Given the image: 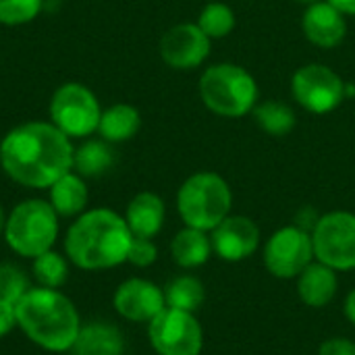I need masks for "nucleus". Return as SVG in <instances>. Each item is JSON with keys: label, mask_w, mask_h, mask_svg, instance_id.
Returning <instances> with one entry per match:
<instances>
[{"label": "nucleus", "mask_w": 355, "mask_h": 355, "mask_svg": "<svg viewBox=\"0 0 355 355\" xmlns=\"http://www.w3.org/2000/svg\"><path fill=\"white\" fill-rule=\"evenodd\" d=\"M73 144L48 121L12 127L0 141V166L8 179L29 189H48L73 171Z\"/></svg>", "instance_id": "nucleus-1"}, {"label": "nucleus", "mask_w": 355, "mask_h": 355, "mask_svg": "<svg viewBox=\"0 0 355 355\" xmlns=\"http://www.w3.org/2000/svg\"><path fill=\"white\" fill-rule=\"evenodd\" d=\"M133 233L110 208L81 212L64 235V256L81 270H108L127 262Z\"/></svg>", "instance_id": "nucleus-2"}, {"label": "nucleus", "mask_w": 355, "mask_h": 355, "mask_svg": "<svg viewBox=\"0 0 355 355\" xmlns=\"http://www.w3.org/2000/svg\"><path fill=\"white\" fill-rule=\"evenodd\" d=\"M17 327L37 347L50 354L71 352L81 331L75 304L60 291L31 287L15 306Z\"/></svg>", "instance_id": "nucleus-3"}, {"label": "nucleus", "mask_w": 355, "mask_h": 355, "mask_svg": "<svg viewBox=\"0 0 355 355\" xmlns=\"http://www.w3.org/2000/svg\"><path fill=\"white\" fill-rule=\"evenodd\" d=\"M58 220L60 216L48 200H23L6 214L4 241L17 256L33 260L54 248L60 231Z\"/></svg>", "instance_id": "nucleus-4"}, {"label": "nucleus", "mask_w": 355, "mask_h": 355, "mask_svg": "<svg viewBox=\"0 0 355 355\" xmlns=\"http://www.w3.org/2000/svg\"><path fill=\"white\" fill-rule=\"evenodd\" d=\"M229 183L216 173L191 175L177 193V210L185 227L212 231L218 227L231 210Z\"/></svg>", "instance_id": "nucleus-5"}, {"label": "nucleus", "mask_w": 355, "mask_h": 355, "mask_svg": "<svg viewBox=\"0 0 355 355\" xmlns=\"http://www.w3.org/2000/svg\"><path fill=\"white\" fill-rule=\"evenodd\" d=\"M200 96L206 108L220 116H243L254 110L258 100L256 79L239 64L223 62L204 71Z\"/></svg>", "instance_id": "nucleus-6"}, {"label": "nucleus", "mask_w": 355, "mask_h": 355, "mask_svg": "<svg viewBox=\"0 0 355 355\" xmlns=\"http://www.w3.org/2000/svg\"><path fill=\"white\" fill-rule=\"evenodd\" d=\"M48 112L50 123L71 139L89 137L92 133H96L102 116L96 94L87 85L77 81H69L56 87Z\"/></svg>", "instance_id": "nucleus-7"}, {"label": "nucleus", "mask_w": 355, "mask_h": 355, "mask_svg": "<svg viewBox=\"0 0 355 355\" xmlns=\"http://www.w3.org/2000/svg\"><path fill=\"white\" fill-rule=\"evenodd\" d=\"M314 258L333 270L355 268V214L329 212L312 229Z\"/></svg>", "instance_id": "nucleus-8"}, {"label": "nucleus", "mask_w": 355, "mask_h": 355, "mask_svg": "<svg viewBox=\"0 0 355 355\" xmlns=\"http://www.w3.org/2000/svg\"><path fill=\"white\" fill-rule=\"evenodd\" d=\"M148 337L158 355H200L204 333L191 312L164 308L148 322Z\"/></svg>", "instance_id": "nucleus-9"}, {"label": "nucleus", "mask_w": 355, "mask_h": 355, "mask_svg": "<svg viewBox=\"0 0 355 355\" xmlns=\"http://www.w3.org/2000/svg\"><path fill=\"white\" fill-rule=\"evenodd\" d=\"M314 258L312 233L291 225L279 229L264 248V264L270 275L277 279H293L300 277Z\"/></svg>", "instance_id": "nucleus-10"}, {"label": "nucleus", "mask_w": 355, "mask_h": 355, "mask_svg": "<svg viewBox=\"0 0 355 355\" xmlns=\"http://www.w3.org/2000/svg\"><path fill=\"white\" fill-rule=\"evenodd\" d=\"M345 81L327 64H306L295 71L291 89L295 100L314 114H327L345 100Z\"/></svg>", "instance_id": "nucleus-11"}, {"label": "nucleus", "mask_w": 355, "mask_h": 355, "mask_svg": "<svg viewBox=\"0 0 355 355\" xmlns=\"http://www.w3.org/2000/svg\"><path fill=\"white\" fill-rule=\"evenodd\" d=\"M210 54V37L198 23H181L171 27L160 40L162 60L177 71L200 67Z\"/></svg>", "instance_id": "nucleus-12"}, {"label": "nucleus", "mask_w": 355, "mask_h": 355, "mask_svg": "<svg viewBox=\"0 0 355 355\" xmlns=\"http://www.w3.org/2000/svg\"><path fill=\"white\" fill-rule=\"evenodd\" d=\"M112 304L116 314L131 322H150L166 308L164 291L146 279L123 281L114 291Z\"/></svg>", "instance_id": "nucleus-13"}, {"label": "nucleus", "mask_w": 355, "mask_h": 355, "mask_svg": "<svg viewBox=\"0 0 355 355\" xmlns=\"http://www.w3.org/2000/svg\"><path fill=\"white\" fill-rule=\"evenodd\" d=\"M212 250L227 262H239L250 258L258 243L260 231L248 216H227L218 227L212 229Z\"/></svg>", "instance_id": "nucleus-14"}, {"label": "nucleus", "mask_w": 355, "mask_h": 355, "mask_svg": "<svg viewBox=\"0 0 355 355\" xmlns=\"http://www.w3.org/2000/svg\"><path fill=\"white\" fill-rule=\"evenodd\" d=\"M304 35L320 46V48H335L345 40L347 23L341 10H337L331 2H316L308 6L302 19Z\"/></svg>", "instance_id": "nucleus-15"}, {"label": "nucleus", "mask_w": 355, "mask_h": 355, "mask_svg": "<svg viewBox=\"0 0 355 355\" xmlns=\"http://www.w3.org/2000/svg\"><path fill=\"white\" fill-rule=\"evenodd\" d=\"M164 214H166V208H164L162 198L152 191H141L127 204L125 220L133 237L154 239L164 225Z\"/></svg>", "instance_id": "nucleus-16"}, {"label": "nucleus", "mask_w": 355, "mask_h": 355, "mask_svg": "<svg viewBox=\"0 0 355 355\" xmlns=\"http://www.w3.org/2000/svg\"><path fill=\"white\" fill-rule=\"evenodd\" d=\"M87 200L89 191L85 179L75 171H69L48 187V202L60 218H77L81 212H85Z\"/></svg>", "instance_id": "nucleus-17"}, {"label": "nucleus", "mask_w": 355, "mask_h": 355, "mask_svg": "<svg viewBox=\"0 0 355 355\" xmlns=\"http://www.w3.org/2000/svg\"><path fill=\"white\" fill-rule=\"evenodd\" d=\"M337 289H339L337 270H333L331 266H327L322 262L310 264L297 277L300 300L310 308H324L327 304H331Z\"/></svg>", "instance_id": "nucleus-18"}, {"label": "nucleus", "mask_w": 355, "mask_h": 355, "mask_svg": "<svg viewBox=\"0 0 355 355\" xmlns=\"http://www.w3.org/2000/svg\"><path fill=\"white\" fill-rule=\"evenodd\" d=\"M73 355H123V333L110 322H87L81 324Z\"/></svg>", "instance_id": "nucleus-19"}, {"label": "nucleus", "mask_w": 355, "mask_h": 355, "mask_svg": "<svg viewBox=\"0 0 355 355\" xmlns=\"http://www.w3.org/2000/svg\"><path fill=\"white\" fill-rule=\"evenodd\" d=\"M139 127H141L139 110L131 104L121 102L102 110L98 133L108 144H121V141H129L131 137H135Z\"/></svg>", "instance_id": "nucleus-20"}, {"label": "nucleus", "mask_w": 355, "mask_h": 355, "mask_svg": "<svg viewBox=\"0 0 355 355\" xmlns=\"http://www.w3.org/2000/svg\"><path fill=\"white\" fill-rule=\"evenodd\" d=\"M171 254L181 268H198L208 262L212 254V241L206 231L185 227L175 235L171 243Z\"/></svg>", "instance_id": "nucleus-21"}, {"label": "nucleus", "mask_w": 355, "mask_h": 355, "mask_svg": "<svg viewBox=\"0 0 355 355\" xmlns=\"http://www.w3.org/2000/svg\"><path fill=\"white\" fill-rule=\"evenodd\" d=\"M116 154L112 150V144L100 139H87L73 152V171L81 175L83 179L102 177L114 166Z\"/></svg>", "instance_id": "nucleus-22"}, {"label": "nucleus", "mask_w": 355, "mask_h": 355, "mask_svg": "<svg viewBox=\"0 0 355 355\" xmlns=\"http://www.w3.org/2000/svg\"><path fill=\"white\" fill-rule=\"evenodd\" d=\"M204 300H206L204 285L196 277H189V275L177 277L164 289L166 308H175V310H183V312L196 314L202 308Z\"/></svg>", "instance_id": "nucleus-23"}, {"label": "nucleus", "mask_w": 355, "mask_h": 355, "mask_svg": "<svg viewBox=\"0 0 355 355\" xmlns=\"http://www.w3.org/2000/svg\"><path fill=\"white\" fill-rule=\"evenodd\" d=\"M252 112L256 123L262 127V131L272 137H283L291 133L295 127V112L283 102H275V100L260 102L254 106Z\"/></svg>", "instance_id": "nucleus-24"}, {"label": "nucleus", "mask_w": 355, "mask_h": 355, "mask_svg": "<svg viewBox=\"0 0 355 355\" xmlns=\"http://www.w3.org/2000/svg\"><path fill=\"white\" fill-rule=\"evenodd\" d=\"M31 272L37 287L60 289L69 279V258L54 250L44 252L42 256L33 258Z\"/></svg>", "instance_id": "nucleus-25"}, {"label": "nucleus", "mask_w": 355, "mask_h": 355, "mask_svg": "<svg viewBox=\"0 0 355 355\" xmlns=\"http://www.w3.org/2000/svg\"><path fill=\"white\" fill-rule=\"evenodd\" d=\"M198 27L210 40L227 37L233 31V27H235V15L223 2H210V4H206L202 8L200 19H198Z\"/></svg>", "instance_id": "nucleus-26"}, {"label": "nucleus", "mask_w": 355, "mask_h": 355, "mask_svg": "<svg viewBox=\"0 0 355 355\" xmlns=\"http://www.w3.org/2000/svg\"><path fill=\"white\" fill-rule=\"evenodd\" d=\"M44 8V0H0V23L19 27L31 23Z\"/></svg>", "instance_id": "nucleus-27"}, {"label": "nucleus", "mask_w": 355, "mask_h": 355, "mask_svg": "<svg viewBox=\"0 0 355 355\" xmlns=\"http://www.w3.org/2000/svg\"><path fill=\"white\" fill-rule=\"evenodd\" d=\"M31 289L27 275L15 264H0V300L17 306V302Z\"/></svg>", "instance_id": "nucleus-28"}, {"label": "nucleus", "mask_w": 355, "mask_h": 355, "mask_svg": "<svg viewBox=\"0 0 355 355\" xmlns=\"http://www.w3.org/2000/svg\"><path fill=\"white\" fill-rule=\"evenodd\" d=\"M158 258V248L154 245L152 239L146 237H133L129 254H127V262L137 266V268H148L156 262Z\"/></svg>", "instance_id": "nucleus-29"}, {"label": "nucleus", "mask_w": 355, "mask_h": 355, "mask_svg": "<svg viewBox=\"0 0 355 355\" xmlns=\"http://www.w3.org/2000/svg\"><path fill=\"white\" fill-rule=\"evenodd\" d=\"M318 355H355V343L349 339H329L320 345Z\"/></svg>", "instance_id": "nucleus-30"}, {"label": "nucleus", "mask_w": 355, "mask_h": 355, "mask_svg": "<svg viewBox=\"0 0 355 355\" xmlns=\"http://www.w3.org/2000/svg\"><path fill=\"white\" fill-rule=\"evenodd\" d=\"M17 327V312L15 306L0 300V339L6 337Z\"/></svg>", "instance_id": "nucleus-31"}, {"label": "nucleus", "mask_w": 355, "mask_h": 355, "mask_svg": "<svg viewBox=\"0 0 355 355\" xmlns=\"http://www.w3.org/2000/svg\"><path fill=\"white\" fill-rule=\"evenodd\" d=\"M343 15H355V0H327Z\"/></svg>", "instance_id": "nucleus-32"}, {"label": "nucleus", "mask_w": 355, "mask_h": 355, "mask_svg": "<svg viewBox=\"0 0 355 355\" xmlns=\"http://www.w3.org/2000/svg\"><path fill=\"white\" fill-rule=\"evenodd\" d=\"M345 316H347V320L355 327V289L347 295V300H345Z\"/></svg>", "instance_id": "nucleus-33"}, {"label": "nucleus", "mask_w": 355, "mask_h": 355, "mask_svg": "<svg viewBox=\"0 0 355 355\" xmlns=\"http://www.w3.org/2000/svg\"><path fill=\"white\" fill-rule=\"evenodd\" d=\"M4 225H6V212L0 206V237H4Z\"/></svg>", "instance_id": "nucleus-34"}, {"label": "nucleus", "mask_w": 355, "mask_h": 355, "mask_svg": "<svg viewBox=\"0 0 355 355\" xmlns=\"http://www.w3.org/2000/svg\"><path fill=\"white\" fill-rule=\"evenodd\" d=\"M300 4H306V6H312V4H316V2H320V0H297Z\"/></svg>", "instance_id": "nucleus-35"}]
</instances>
